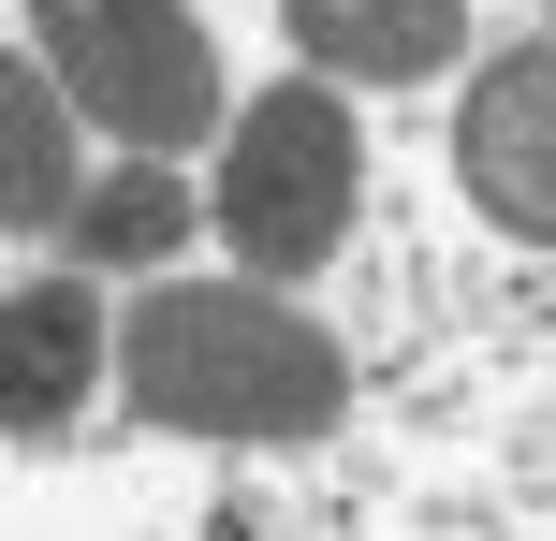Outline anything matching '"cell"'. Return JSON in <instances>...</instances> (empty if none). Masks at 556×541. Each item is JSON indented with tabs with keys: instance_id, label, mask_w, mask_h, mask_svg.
Wrapping results in <instances>:
<instances>
[{
	"instance_id": "cell-5",
	"label": "cell",
	"mask_w": 556,
	"mask_h": 541,
	"mask_svg": "<svg viewBox=\"0 0 556 541\" xmlns=\"http://www.w3.org/2000/svg\"><path fill=\"white\" fill-rule=\"evenodd\" d=\"M103 366H117V322L88 308V279H29L15 308H0V381H15L0 410H15V439H59Z\"/></svg>"
},
{
	"instance_id": "cell-7",
	"label": "cell",
	"mask_w": 556,
	"mask_h": 541,
	"mask_svg": "<svg viewBox=\"0 0 556 541\" xmlns=\"http://www.w3.org/2000/svg\"><path fill=\"white\" fill-rule=\"evenodd\" d=\"M88 205V162H74V88H59L45 44L0 59V220L15 234H74Z\"/></svg>"
},
{
	"instance_id": "cell-2",
	"label": "cell",
	"mask_w": 556,
	"mask_h": 541,
	"mask_svg": "<svg viewBox=\"0 0 556 541\" xmlns=\"http://www.w3.org/2000/svg\"><path fill=\"white\" fill-rule=\"evenodd\" d=\"M220 249L250 263V279H323L337 249H352V220H366V117L337 103V74H293V88H264V103H235V132H220Z\"/></svg>"
},
{
	"instance_id": "cell-6",
	"label": "cell",
	"mask_w": 556,
	"mask_h": 541,
	"mask_svg": "<svg viewBox=\"0 0 556 541\" xmlns=\"http://www.w3.org/2000/svg\"><path fill=\"white\" fill-rule=\"evenodd\" d=\"M307 74L337 88H425L454 44H469V0H278Z\"/></svg>"
},
{
	"instance_id": "cell-4",
	"label": "cell",
	"mask_w": 556,
	"mask_h": 541,
	"mask_svg": "<svg viewBox=\"0 0 556 541\" xmlns=\"http://www.w3.org/2000/svg\"><path fill=\"white\" fill-rule=\"evenodd\" d=\"M454 176L498 234L556 249V29L542 44H498L469 74V117H454Z\"/></svg>"
},
{
	"instance_id": "cell-1",
	"label": "cell",
	"mask_w": 556,
	"mask_h": 541,
	"mask_svg": "<svg viewBox=\"0 0 556 541\" xmlns=\"http://www.w3.org/2000/svg\"><path fill=\"white\" fill-rule=\"evenodd\" d=\"M117 396L176 439H235V454H293L352 410V366L307 308H278V279H162L117 322Z\"/></svg>"
},
{
	"instance_id": "cell-3",
	"label": "cell",
	"mask_w": 556,
	"mask_h": 541,
	"mask_svg": "<svg viewBox=\"0 0 556 541\" xmlns=\"http://www.w3.org/2000/svg\"><path fill=\"white\" fill-rule=\"evenodd\" d=\"M29 44L59 59L74 117H103L147 162H191L205 132H235L220 103V29L191 0H29Z\"/></svg>"
},
{
	"instance_id": "cell-8",
	"label": "cell",
	"mask_w": 556,
	"mask_h": 541,
	"mask_svg": "<svg viewBox=\"0 0 556 541\" xmlns=\"http://www.w3.org/2000/svg\"><path fill=\"white\" fill-rule=\"evenodd\" d=\"M176 234H191V191H176V162H147V146L74 205V249H88V263H162Z\"/></svg>"
}]
</instances>
